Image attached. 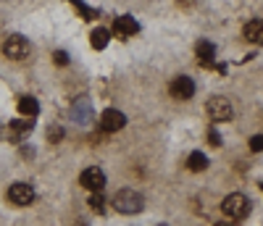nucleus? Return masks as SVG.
<instances>
[{
  "label": "nucleus",
  "mask_w": 263,
  "mask_h": 226,
  "mask_svg": "<svg viewBox=\"0 0 263 226\" xmlns=\"http://www.w3.org/2000/svg\"><path fill=\"white\" fill-rule=\"evenodd\" d=\"M221 211H224V216L232 218V221H242V218L250 213V200H248V195H242V192H234V195L224 197Z\"/></svg>",
  "instance_id": "obj_1"
},
{
  "label": "nucleus",
  "mask_w": 263,
  "mask_h": 226,
  "mask_svg": "<svg viewBox=\"0 0 263 226\" xmlns=\"http://www.w3.org/2000/svg\"><path fill=\"white\" fill-rule=\"evenodd\" d=\"M142 205H145V200H142V195L137 190H121V192L114 195V208L119 213H126V216L129 213H140Z\"/></svg>",
  "instance_id": "obj_2"
},
{
  "label": "nucleus",
  "mask_w": 263,
  "mask_h": 226,
  "mask_svg": "<svg viewBox=\"0 0 263 226\" xmlns=\"http://www.w3.org/2000/svg\"><path fill=\"white\" fill-rule=\"evenodd\" d=\"M29 53H32V45H29L27 37L13 34V37H8V40L3 42V55L11 58V61H24Z\"/></svg>",
  "instance_id": "obj_3"
},
{
  "label": "nucleus",
  "mask_w": 263,
  "mask_h": 226,
  "mask_svg": "<svg viewBox=\"0 0 263 226\" xmlns=\"http://www.w3.org/2000/svg\"><path fill=\"white\" fill-rule=\"evenodd\" d=\"M8 200L13 202V205H18V208L32 205L34 202V190L29 184H24V182H16V184L8 187Z\"/></svg>",
  "instance_id": "obj_4"
},
{
  "label": "nucleus",
  "mask_w": 263,
  "mask_h": 226,
  "mask_svg": "<svg viewBox=\"0 0 263 226\" xmlns=\"http://www.w3.org/2000/svg\"><path fill=\"white\" fill-rule=\"evenodd\" d=\"M79 184L84 187V190H90V192H103V187H105V174L100 171V168H84L82 171V176H79Z\"/></svg>",
  "instance_id": "obj_5"
},
{
  "label": "nucleus",
  "mask_w": 263,
  "mask_h": 226,
  "mask_svg": "<svg viewBox=\"0 0 263 226\" xmlns=\"http://www.w3.org/2000/svg\"><path fill=\"white\" fill-rule=\"evenodd\" d=\"M208 116L213 121H229L232 119V103L227 98H211L208 100Z\"/></svg>",
  "instance_id": "obj_6"
},
{
  "label": "nucleus",
  "mask_w": 263,
  "mask_h": 226,
  "mask_svg": "<svg viewBox=\"0 0 263 226\" xmlns=\"http://www.w3.org/2000/svg\"><path fill=\"white\" fill-rule=\"evenodd\" d=\"M126 126V116L121 110H116V108H108V110H103V116H100V129L103 131H119V129H124Z\"/></svg>",
  "instance_id": "obj_7"
},
{
  "label": "nucleus",
  "mask_w": 263,
  "mask_h": 226,
  "mask_svg": "<svg viewBox=\"0 0 263 226\" xmlns=\"http://www.w3.org/2000/svg\"><path fill=\"white\" fill-rule=\"evenodd\" d=\"M168 92H171V98H177V100H190L195 95V82L190 77H177L171 82Z\"/></svg>",
  "instance_id": "obj_8"
},
{
  "label": "nucleus",
  "mask_w": 263,
  "mask_h": 226,
  "mask_svg": "<svg viewBox=\"0 0 263 226\" xmlns=\"http://www.w3.org/2000/svg\"><path fill=\"white\" fill-rule=\"evenodd\" d=\"M114 32L119 34V37H132V34H137L140 32V24L132 16H116V21H114Z\"/></svg>",
  "instance_id": "obj_9"
},
{
  "label": "nucleus",
  "mask_w": 263,
  "mask_h": 226,
  "mask_svg": "<svg viewBox=\"0 0 263 226\" xmlns=\"http://www.w3.org/2000/svg\"><path fill=\"white\" fill-rule=\"evenodd\" d=\"M32 129H34V121H32V119H27V121H11V126H8V140H11V142H21Z\"/></svg>",
  "instance_id": "obj_10"
},
{
  "label": "nucleus",
  "mask_w": 263,
  "mask_h": 226,
  "mask_svg": "<svg viewBox=\"0 0 263 226\" xmlns=\"http://www.w3.org/2000/svg\"><path fill=\"white\" fill-rule=\"evenodd\" d=\"M195 53H197V63L200 66H205V69H213V58H216V48L211 42H197V48H195Z\"/></svg>",
  "instance_id": "obj_11"
},
{
  "label": "nucleus",
  "mask_w": 263,
  "mask_h": 226,
  "mask_svg": "<svg viewBox=\"0 0 263 226\" xmlns=\"http://www.w3.org/2000/svg\"><path fill=\"white\" fill-rule=\"evenodd\" d=\"M74 121H79V124H90L92 121V108H90V100H77L74 103Z\"/></svg>",
  "instance_id": "obj_12"
},
{
  "label": "nucleus",
  "mask_w": 263,
  "mask_h": 226,
  "mask_svg": "<svg viewBox=\"0 0 263 226\" xmlns=\"http://www.w3.org/2000/svg\"><path fill=\"white\" fill-rule=\"evenodd\" d=\"M242 34H245V40H250V42H263V18L248 21Z\"/></svg>",
  "instance_id": "obj_13"
},
{
  "label": "nucleus",
  "mask_w": 263,
  "mask_h": 226,
  "mask_svg": "<svg viewBox=\"0 0 263 226\" xmlns=\"http://www.w3.org/2000/svg\"><path fill=\"white\" fill-rule=\"evenodd\" d=\"M18 113H21V116H27V119H34L40 113V103L34 98H21L18 100Z\"/></svg>",
  "instance_id": "obj_14"
},
{
  "label": "nucleus",
  "mask_w": 263,
  "mask_h": 226,
  "mask_svg": "<svg viewBox=\"0 0 263 226\" xmlns=\"http://www.w3.org/2000/svg\"><path fill=\"white\" fill-rule=\"evenodd\" d=\"M108 40H111V32L103 29V27H98V29L90 34V42H92V48H95V50H103L105 45H108Z\"/></svg>",
  "instance_id": "obj_15"
},
{
  "label": "nucleus",
  "mask_w": 263,
  "mask_h": 226,
  "mask_svg": "<svg viewBox=\"0 0 263 226\" xmlns=\"http://www.w3.org/2000/svg\"><path fill=\"white\" fill-rule=\"evenodd\" d=\"M187 168H190V171H205V168H208V158H205L203 153H192V155L187 158Z\"/></svg>",
  "instance_id": "obj_16"
},
{
  "label": "nucleus",
  "mask_w": 263,
  "mask_h": 226,
  "mask_svg": "<svg viewBox=\"0 0 263 226\" xmlns=\"http://www.w3.org/2000/svg\"><path fill=\"white\" fill-rule=\"evenodd\" d=\"M69 3H71V6H74V8L82 13V18H87V21H90V18H95V11H92L90 6H84L82 0H69Z\"/></svg>",
  "instance_id": "obj_17"
},
{
  "label": "nucleus",
  "mask_w": 263,
  "mask_h": 226,
  "mask_svg": "<svg viewBox=\"0 0 263 226\" xmlns=\"http://www.w3.org/2000/svg\"><path fill=\"white\" fill-rule=\"evenodd\" d=\"M90 208L98 211V213L103 211V195H100V192H92V195H90Z\"/></svg>",
  "instance_id": "obj_18"
},
{
  "label": "nucleus",
  "mask_w": 263,
  "mask_h": 226,
  "mask_svg": "<svg viewBox=\"0 0 263 226\" xmlns=\"http://www.w3.org/2000/svg\"><path fill=\"white\" fill-rule=\"evenodd\" d=\"M250 150H253V153H260V150H263V134H255V137H250Z\"/></svg>",
  "instance_id": "obj_19"
},
{
  "label": "nucleus",
  "mask_w": 263,
  "mask_h": 226,
  "mask_svg": "<svg viewBox=\"0 0 263 226\" xmlns=\"http://www.w3.org/2000/svg\"><path fill=\"white\" fill-rule=\"evenodd\" d=\"M61 137H63V129H61V126H50V129H48V140H50V142H58Z\"/></svg>",
  "instance_id": "obj_20"
},
{
  "label": "nucleus",
  "mask_w": 263,
  "mask_h": 226,
  "mask_svg": "<svg viewBox=\"0 0 263 226\" xmlns=\"http://www.w3.org/2000/svg\"><path fill=\"white\" fill-rule=\"evenodd\" d=\"M53 61H55L58 66H69V53H63V50H55V53H53Z\"/></svg>",
  "instance_id": "obj_21"
},
{
  "label": "nucleus",
  "mask_w": 263,
  "mask_h": 226,
  "mask_svg": "<svg viewBox=\"0 0 263 226\" xmlns=\"http://www.w3.org/2000/svg\"><path fill=\"white\" fill-rule=\"evenodd\" d=\"M208 142H211L213 147H218V145H221V134H218L216 129H211V131H208Z\"/></svg>",
  "instance_id": "obj_22"
},
{
  "label": "nucleus",
  "mask_w": 263,
  "mask_h": 226,
  "mask_svg": "<svg viewBox=\"0 0 263 226\" xmlns=\"http://www.w3.org/2000/svg\"><path fill=\"white\" fill-rule=\"evenodd\" d=\"M213 226H232L229 221H221V223H213Z\"/></svg>",
  "instance_id": "obj_23"
},
{
  "label": "nucleus",
  "mask_w": 263,
  "mask_h": 226,
  "mask_svg": "<svg viewBox=\"0 0 263 226\" xmlns=\"http://www.w3.org/2000/svg\"><path fill=\"white\" fill-rule=\"evenodd\" d=\"M158 226H166V223H158Z\"/></svg>",
  "instance_id": "obj_24"
},
{
  "label": "nucleus",
  "mask_w": 263,
  "mask_h": 226,
  "mask_svg": "<svg viewBox=\"0 0 263 226\" xmlns=\"http://www.w3.org/2000/svg\"><path fill=\"white\" fill-rule=\"evenodd\" d=\"M260 190H263V184H260Z\"/></svg>",
  "instance_id": "obj_25"
}]
</instances>
